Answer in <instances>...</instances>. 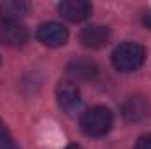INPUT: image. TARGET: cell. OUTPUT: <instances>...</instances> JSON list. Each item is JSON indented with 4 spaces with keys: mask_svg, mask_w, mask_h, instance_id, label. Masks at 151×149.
<instances>
[{
    "mask_svg": "<svg viewBox=\"0 0 151 149\" xmlns=\"http://www.w3.org/2000/svg\"><path fill=\"white\" fill-rule=\"evenodd\" d=\"M37 39L47 47H58L63 46L69 39V32L63 25L49 21V23H42L37 30Z\"/></svg>",
    "mask_w": 151,
    "mask_h": 149,
    "instance_id": "5",
    "label": "cell"
},
{
    "mask_svg": "<svg viewBox=\"0 0 151 149\" xmlns=\"http://www.w3.org/2000/svg\"><path fill=\"white\" fill-rule=\"evenodd\" d=\"M65 149H81V148H79L77 144H70V146H67Z\"/></svg>",
    "mask_w": 151,
    "mask_h": 149,
    "instance_id": "14",
    "label": "cell"
},
{
    "mask_svg": "<svg viewBox=\"0 0 151 149\" xmlns=\"http://www.w3.org/2000/svg\"><path fill=\"white\" fill-rule=\"evenodd\" d=\"M111 37V32L107 27H102V25H90V27H84L79 34V42L84 46V47H90V49H99L102 46H106L109 42Z\"/></svg>",
    "mask_w": 151,
    "mask_h": 149,
    "instance_id": "7",
    "label": "cell"
},
{
    "mask_svg": "<svg viewBox=\"0 0 151 149\" xmlns=\"http://www.w3.org/2000/svg\"><path fill=\"white\" fill-rule=\"evenodd\" d=\"M58 12L65 19H69L72 23H79V21H84L90 18L91 4L84 2V0H65V2L58 4Z\"/></svg>",
    "mask_w": 151,
    "mask_h": 149,
    "instance_id": "8",
    "label": "cell"
},
{
    "mask_svg": "<svg viewBox=\"0 0 151 149\" xmlns=\"http://www.w3.org/2000/svg\"><path fill=\"white\" fill-rule=\"evenodd\" d=\"M30 9L28 2L23 0H4L0 2V19L5 23H18Z\"/></svg>",
    "mask_w": 151,
    "mask_h": 149,
    "instance_id": "10",
    "label": "cell"
},
{
    "mask_svg": "<svg viewBox=\"0 0 151 149\" xmlns=\"http://www.w3.org/2000/svg\"><path fill=\"white\" fill-rule=\"evenodd\" d=\"M99 74V67L93 60L88 58H76L67 65V75L70 77V81H88L93 79Z\"/></svg>",
    "mask_w": 151,
    "mask_h": 149,
    "instance_id": "9",
    "label": "cell"
},
{
    "mask_svg": "<svg viewBox=\"0 0 151 149\" xmlns=\"http://www.w3.org/2000/svg\"><path fill=\"white\" fill-rule=\"evenodd\" d=\"M0 149H19L2 119H0Z\"/></svg>",
    "mask_w": 151,
    "mask_h": 149,
    "instance_id": "11",
    "label": "cell"
},
{
    "mask_svg": "<svg viewBox=\"0 0 151 149\" xmlns=\"http://www.w3.org/2000/svg\"><path fill=\"white\" fill-rule=\"evenodd\" d=\"M146 62V49L137 42H121L113 51V65L119 72H135Z\"/></svg>",
    "mask_w": 151,
    "mask_h": 149,
    "instance_id": "2",
    "label": "cell"
},
{
    "mask_svg": "<svg viewBox=\"0 0 151 149\" xmlns=\"http://www.w3.org/2000/svg\"><path fill=\"white\" fill-rule=\"evenodd\" d=\"M28 28L18 23H0V44L7 47H21L28 42Z\"/></svg>",
    "mask_w": 151,
    "mask_h": 149,
    "instance_id": "4",
    "label": "cell"
},
{
    "mask_svg": "<svg viewBox=\"0 0 151 149\" xmlns=\"http://www.w3.org/2000/svg\"><path fill=\"white\" fill-rule=\"evenodd\" d=\"M121 114H123V117H125L128 123L144 121V119L150 116V102H148L144 97H141V95L130 97V98L123 104Z\"/></svg>",
    "mask_w": 151,
    "mask_h": 149,
    "instance_id": "6",
    "label": "cell"
},
{
    "mask_svg": "<svg viewBox=\"0 0 151 149\" xmlns=\"http://www.w3.org/2000/svg\"><path fill=\"white\" fill-rule=\"evenodd\" d=\"M135 149H151V133L150 135H142V137L137 140Z\"/></svg>",
    "mask_w": 151,
    "mask_h": 149,
    "instance_id": "12",
    "label": "cell"
},
{
    "mask_svg": "<svg viewBox=\"0 0 151 149\" xmlns=\"http://www.w3.org/2000/svg\"><path fill=\"white\" fill-rule=\"evenodd\" d=\"M56 98H58V105L67 112V114H76L81 109V93L79 88L76 86L72 81H62L56 88Z\"/></svg>",
    "mask_w": 151,
    "mask_h": 149,
    "instance_id": "3",
    "label": "cell"
},
{
    "mask_svg": "<svg viewBox=\"0 0 151 149\" xmlns=\"http://www.w3.org/2000/svg\"><path fill=\"white\" fill-rule=\"evenodd\" d=\"M79 126L86 137H93V139L104 137L113 126V112L104 105L91 107L81 114Z\"/></svg>",
    "mask_w": 151,
    "mask_h": 149,
    "instance_id": "1",
    "label": "cell"
},
{
    "mask_svg": "<svg viewBox=\"0 0 151 149\" xmlns=\"http://www.w3.org/2000/svg\"><path fill=\"white\" fill-rule=\"evenodd\" d=\"M142 23H144L148 28H151V12H146V14H144V18H142Z\"/></svg>",
    "mask_w": 151,
    "mask_h": 149,
    "instance_id": "13",
    "label": "cell"
}]
</instances>
